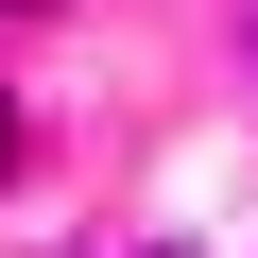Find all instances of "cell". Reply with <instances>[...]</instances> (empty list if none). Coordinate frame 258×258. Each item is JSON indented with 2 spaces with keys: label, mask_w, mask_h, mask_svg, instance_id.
<instances>
[{
  "label": "cell",
  "mask_w": 258,
  "mask_h": 258,
  "mask_svg": "<svg viewBox=\"0 0 258 258\" xmlns=\"http://www.w3.org/2000/svg\"><path fill=\"white\" fill-rule=\"evenodd\" d=\"M0 172H18V103H0Z\"/></svg>",
  "instance_id": "6da1fadb"
}]
</instances>
